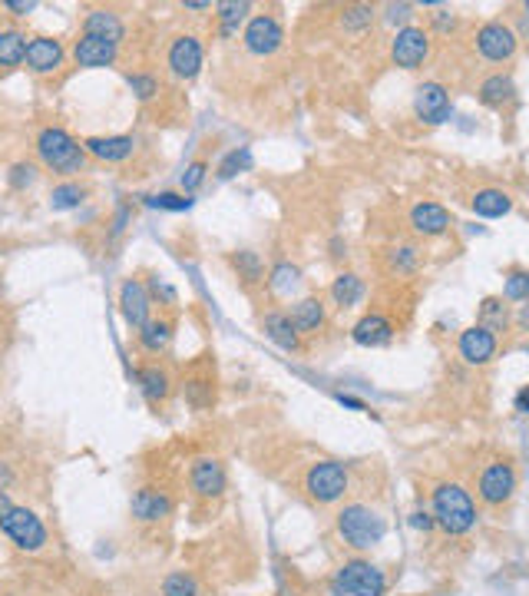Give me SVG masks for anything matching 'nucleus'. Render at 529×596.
<instances>
[{
	"label": "nucleus",
	"instance_id": "f257e3e1",
	"mask_svg": "<svg viewBox=\"0 0 529 596\" xmlns=\"http://www.w3.org/2000/svg\"><path fill=\"white\" fill-rule=\"evenodd\" d=\"M433 521L440 523L450 537H464L474 531L476 523V507L474 497L466 494L460 484H437L433 488Z\"/></svg>",
	"mask_w": 529,
	"mask_h": 596
},
{
	"label": "nucleus",
	"instance_id": "f03ea898",
	"mask_svg": "<svg viewBox=\"0 0 529 596\" xmlns=\"http://www.w3.org/2000/svg\"><path fill=\"white\" fill-rule=\"evenodd\" d=\"M337 533L345 537L347 547L354 550H374L384 533H388V523L378 510L368 507V504H347L341 514H337Z\"/></svg>",
	"mask_w": 529,
	"mask_h": 596
},
{
	"label": "nucleus",
	"instance_id": "7ed1b4c3",
	"mask_svg": "<svg viewBox=\"0 0 529 596\" xmlns=\"http://www.w3.org/2000/svg\"><path fill=\"white\" fill-rule=\"evenodd\" d=\"M388 590V576L380 566L371 560H347L337 566V574L331 576V596H384Z\"/></svg>",
	"mask_w": 529,
	"mask_h": 596
},
{
	"label": "nucleus",
	"instance_id": "20e7f679",
	"mask_svg": "<svg viewBox=\"0 0 529 596\" xmlns=\"http://www.w3.org/2000/svg\"><path fill=\"white\" fill-rule=\"evenodd\" d=\"M37 152L54 173H80L87 163V150L60 126H47L37 136Z\"/></svg>",
	"mask_w": 529,
	"mask_h": 596
},
{
	"label": "nucleus",
	"instance_id": "39448f33",
	"mask_svg": "<svg viewBox=\"0 0 529 596\" xmlns=\"http://www.w3.org/2000/svg\"><path fill=\"white\" fill-rule=\"evenodd\" d=\"M304 490L318 504H335L347 494V467L341 461H318L304 474Z\"/></svg>",
	"mask_w": 529,
	"mask_h": 596
},
{
	"label": "nucleus",
	"instance_id": "423d86ee",
	"mask_svg": "<svg viewBox=\"0 0 529 596\" xmlns=\"http://www.w3.org/2000/svg\"><path fill=\"white\" fill-rule=\"evenodd\" d=\"M0 531L7 533L21 550H27V553H37L40 547L47 543V527H44V521L33 514V510H27V507H17L13 504L4 517H0Z\"/></svg>",
	"mask_w": 529,
	"mask_h": 596
},
{
	"label": "nucleus",
	"instance_id": "0eeeda50",
	"mask_svg": "<svg viewBox=\"0 0 529 596\" xmlns=\"http://www.w3.org/2000/svg\"><path fill=\"white\" fill-rule=\"evenodd\" d=\"M427 56H431V33L417 27V23H407V27H400L394 33V40H390V60L394 66L400 70H421L427 64Z\"/></svg>",
	"mask_w": 529,
	"mask_h": 596
},
{
	"label": "nucleus",
	"instance_id": "6e6552de",
	"mask_svg": "<svg viewBox=\"0 0 529 596\" xmlns=\"http://www.w3.org/2000/svg\"><path fill=\"white\" fill-rule=\"evenodd\" d=\"M476 44V54L490 60V64H507L516 56V47H519V37L516 30L503 21H486L474 37Z\"/></svg>",
	"mask_w": 529,
	"mask_h": 596
},
{
	"label": "nucleus",
	"instance_id": "1a4fd4ad",
	"mask_svg": "<svg viewBox=\"0 0 529 596\" xmlns=\"http://www.w3.org/2000/svg\"><path fill=\"white\" fill-rule=\"evenodd\" d=\"M242 44L252 56H271L278 54L281 44H285V27L275 13H255L249 23H245V33H242Z\"/></svg>",
	"mask_w": 529,
	"mask_h": 596
},
{
	"label": "nucleus",
	"instance_id": "9d476101",
	"mask_svg": "<svg viewBox=\"0 0 529 596\" xmlns=\"http://www.w3.org/2000/svg\"><path fill=\"white\" fill-rule=\"evenodd\" d=\"M414 113L421 123L427 126H443V123H450L454 117V99H450V90L431 80V83H421L417 93H414Z\"/></svg>",
	"mask_w": 529,
	"mask_h": 596
},
{
	"label": "nucleus",
	"instance_id": "9b49d317",
	"mask_svg": "<svg viewBox=\"0 0 529 596\" xmlns=\"http://www.w3.org/2000/svg\"><path fill=\"white\" fill-rule=\"evenodd\" d=\"M497 332H490L486 325H470L460 332V338H456V351H460V358H464L470 368H483V365H490L493 358H497Z\"/></svg>",
	"mask_w": 529,
	"mask_h": 596
},
{
	"label": "nucleus",
	"instance_id": "f8f14e48",
	"mask_svg": "<svg viewBox=\"0 0 529 596\" xmlns=\"http://www.w3.org/2000/svg\"><path fill=\"white\" fill-rule=\"evenodd\" d=\"M476 490H480V500L490 504V507L507 504V500L513 497V490H516V471H513V464H507V461H493V464L480 474Z\"/></svg>",
	"mask_w": 529,
	"mask_h": 596
},
{
	"label": "nucleus",
	"instance_id": "ddd939ff",
	"mask_svg": "<svg viewBox=\"0 0 529 596\" xmlns=\"http://www.w3.org/2000/svg\"><path fill=\"white\" fill-rule=\"evenodd\" d=\"M149 308H152L149 289H146L140 279H126L123 289H119V312H123V318H126L132 328H142L149 322Z\"/></svg>",
	"mask_w": 529,
	"mask_h": 596
},
{
	"label": "nucleus",
	"instance_id": "4468645a",
	"mask_svg": "<svg viewBox=\"0 0 529 596\" xmlns=\"http://www.w3.org/2000/svg\"><path fill=\"white\" fill-rule=\"evenodd\" d=\"M169 70L179 80L199 76V70H202V44L195 40L192 33H183V37L173 40V47H169Z\"/></svg>",
	"mask_w": 529,
	"mask_h": 596
},
{
	"label": "nucleus",
	"instance_id": "2eb2a0df",
	"mask_svg": "<svg viewBox=\"0 0 529 596\" xmlns=\"http://www.w3.org/2000/svg\"><path fill=\"white\" fill-rule=\"evenodd\" d=\"M450 212H447V206H440V203H433V199H421V203H414L411 209V229L417 232V236L423 238H433V236H443L447 229H450Z\"/></svg>",
	"mask_w": 529,
	"mask_h": 596
},
{
	"label": "nucleus",
	"instance_id": "dca6fc26",
	"mask_svg": "<svg viewBox=\"0 0 529 596\" xmlns=\"http://www.w3.org/2000/svg\"><path fill=\"white\" fill-rule=\"evenodd\" d=\"M27 70L33 73H56L64 66V47L54 37H33L27 44V56H23Z\"/></svg>",
	"mask_w": 529,
	"mask_h": 596
},
{
	"label": "nucleus",
	"instance_id": "f3484780",
	"mask_svg": "<svg viewBox=\"0 0 529 596\" xmlns=\"http://www.w3.org/2000/svg\"><path fill=\"white\" fill-rule=\"evenodd\" d=\"M73 60L76 66H87V70L113 66L116 64V44H109L103 37H93V33H83L73 44Z\"/></svg>",
	"mask_w": 529,
	"mask_h": 596
},
{
	"label": "nucleus",
	"instance_id": "a211bd4d",
	"mask_svg": "<svg viewBox=\"0 0 529 596\" xmlns=\"http://www.w3.org/2000/svg\"><path fill=\"white\" fill-rule=\"evenodd\" d=\"M351 338H354V345L361 348H384L394 341V325H390L384 315L371 312L351 328Z\"/></svg>",
	"mask_w": 529,
	"mask_h": 596
},
{
	"label": "nucleus",
	"instance_id": "6ab92c4d",
	"mask_svg": "<svg viewBox=\"0 0 529 596\" xmlns=\"http://www.w3.org/2000/svg\"><path fill=\"white\" fill-rule=\"evenodd\" d=\"M83 150L103 163H126L136 152V140L132 136H90L83 140Z\"/></svg>",
	"mask_w": 529,
	"mask_h": 596
},
{
	"label": "nucleus",
	"instance_id": "aec40b11",
	"mask_svg": "<svg viewBox=\"0 0 529 596\" xmlns=\"http://www.w3.org/2000/svg\"><path fill=\"white\" fill-rule=\"evenodd\" d=\"M192 490L199 497H218L226 490V467L216 457H199L192 464Z\"/></svg>",
	"mask_w": 529,
	"mask_h": 596
},
{
	"label": "nucleus",
	"instance_id": "412c9836",
	"mask_svg": "<svg viewBox=\"0 0 529 596\" xmlns=\"http://www.w3.org/2000/svg\"><path fill=\"white\" fill-rule=\"evenodd\" d=\"M470 209H474V216H480V219H503L513 212V195H509L507 189L486 186V189H476L474 193Z\"/></svg>",
	"mask_w": 529,
	"mask_h": 596
},
{
	"label": "nucleus",
	"instance_id": "4be33fe9",
	"mask_svg": "<svg viewBox=\"0 0 529 596\" xmlns=\"http://www.w3.org/2000/svg\"><path fill=\"white\" fill-rule=\"evenodd\" d=\"M169 510H173V500L166 497L162 490L156 488H142L132 494V517L142 523H156L162 517H169Z\"/></svg>",
	"mask_w": 529,
	"mask_h": 596
},
{
	"label": "nucleus",
	"instance_id": "5701e85b",
	"mask_svg": "<svg viewBox=\"0 0 529 596\" xmlns=\"http://www.w3.org/2000/svg\"><path fill=\"white\" fill-rule=\"evenodd\" d=\"M476 93H480V103H483V107L503 109L516 99V83H513V76L509 73H490L483 83H480Z\"/></svg>",
	"mask_w": 529,
	"mask_h": 596
},
{
	"label": "nucleus",
	"instance_id": "b1692460",
	"mask_svg": "<svg viewBox=\"0 0 529 596\" xmlns=\"http://www.w3.org/2000/svg\"><path fill=\"white\" fill-rule=\"evenodd\" d=\"M261 325H265V335H269L281 351H298V348H302V335L294 332L292 315L288 312H269Z\"/></svg>",
	"mask_w": 529,
	"mask_h": 596
},
{
	"label": "nucleus",
	"instance_id": "393cba45",
	"mask_svg": "<svg viewBox=\"0 0 529 596\" xmlns=\"http://www.w3.org/2000/svg\"><path fill=\"white\" fill-rule=\"evenodd\" d=\"M288 315H292V325L298 335H314V332H321L324 318H328L321 298H302V302H294V308Z\"/></svg>",
	"mask_w": 529,
	"mask_h": 596
},
{
	"label": "nucleus",
	"instance_id": "a878e982",
	"mask_svg": "<svg viewBox=\"0 0 529 596\" xmlns=\"http://www.w3.org/2000/svg\"><path fill=\"white\" fill-rule=\"evenodd\" d=\"M83 33H93V37H103V40H109V44H116L126 37V27H123V21H119L113 11H90L87 23H83Z\"/></svg>",
	"mask_w": 529,
	"mask_h": 596
},
{
	"label": "nucleus",
	"instance_id": "bb28decb",
	"mask_svg": "<svg viewBox=\"0 0 529 596\" xmlns=\"http://www.w3.org/2000/svg\"><path fill=\"white\" fill-rule=\"evenodd\" d=\"M364 279L361 275H354V272H341L335 282H331V302L337 305V308H354L361 298H364Z\"/></svg>",
	"mask_w": 529,
	"mask_h": 596
},
{
	"label": "nucleus",
	"instance_id": "cd10ccee",
	"mask_svg": "<svg viewBox=\"0 0 529 596\" xmlns=\"http://www.w3.org/2000/svg\"><path fill=\"white\" fill-rule=\"evenodd\" d=\"M169 341H173V322H166V318H149V322L140 328V345L146 348L149 355L166 351Z\"/></svg>",
	"mask_w": 529,
	"mask_h": 596
},
{
	"label": "nucleus",
	"instance_id": "c85d7f7f",
	"mask_svg": "<svg viewBox=\"0 0 529 596\" xmlns=\"http://www.w3.org/2000/svg\"><path fill=\"white\" fill-rule=\"evenodd\" d=\"M136 378H140V388L149 402H166L169 391H173V381H169V375H166L159 365H146V368H140Z\"/></svg>",
	"mask_w": 529,
	"mask_h": 596
},
{
	"label": "nucleus",
	"instance_id": "c756f323",
	"mask_svg": "<svg viewBox=\"0 0 529 596\" xmlns=\"http://www.w3.org/2000/svg\"><path fill=\"white\" fill-rule=\"evenodd\" d=\"M216 17H218V30L226 33V37H235L242 21L249 17L252 4L249 0H226V4H216Z\"/></svg>",
	"mask_w": 529,
	"mask_h": 596
},
{
	"label": "nucleus",
	"instance_id": "7c9ffc66",
	"mask_svg": "<svg viewBox=\"0 0 529 596\" xmlns=\"http://www.w3.org/2000/svg\"><path fill=\"white\" fill-rule=\"evenodd\" d=\"M232 265H235L238 279H242L245 285H255L265 279V262H261L259 252H249V249L232 252Z\"/></svg>",
	"mask_w": 529,
	"mask_h": 596
},
{
	"label": "nucleus",
	"instance_id": "2f4dec72",
	"mask_svg": "<svg viewBox=\"0 0 529 596\" xmlns=\"http://www.w3.org/2000/svg\"><path fill=\"white\" fill-rule=\"evenodd\" d=\"M27 56V37L21 30H0V66H21Z\"/></svg>",
	"mask_w": 529,
	"mask_h": 596
},
{
	"label": "nucleus",
	"instance_id": "473e14b6",
	"mask_svg": "<svg viewBox=\"0 0 529 596\" xmlns=\"http://www.w3.org/2000/svg\"><path fill=\"white\" fill-rule=\"evenodd\" d=\"M388 269L394 272V275H411V272H417V265H421V249L417 246H394V249H388Z\"/></svg>",
	"mask_w": 529,
	"mask_h": 596
},
{
	"label": "nucleus",
	"instance_id": "72a5a7b5",
	"mask_svg": "<svg viewBox=\"0 0 529 596\" xmlns=\"http://www.w3.org/2000/svg\"><path fill=\"white\" fill-rule=\"evenodd\" d=\"M249 169H252V150L249 146H238V150H228L226 156H222L216 176L222 183H228V179H235L238 173H249Z\"/></svg>",
	"mask_w": 529,
	"mask_h": 596
},
{
	"label": "nucleus",
	"instance_id": "f704fd0d",
	"mask_svg": "<svg viewBox=\"0 0 529 596\" xmlns=\"http://www.w3.org/2000/svg\"><path fill=\"white\" fill-rule=\"evenodd\" d=\"M83 199H87V189L80 183H60L54 186V193H50V206H54L56 212H66V209L80 206Z\"/></svg>",
	"mask_w": 529,
	"mask_h": 596
},
{
	"label": "nucleus",
	"instance_id": "c9c22d12",
	"mask_svg": "<svg viewBox=\"0 0 529 596\" xmlns=\"http://www.w3.org/2000/svg\"><path fill=\"white\" fill-rule=\"evenodd\" d=\"M480 325H486L490 332H503L509 325V312L503 298H483L480 305Z\"/></svg>",
	"mask_w": 529,
	"mask_h": 596
},
{
	"label": "nucleus",
	"instance_id": "e433bc0d",
	"mask_svg": "<svg viewBox=\"0 0 529 596\" xmlns=\"http://www.w3.org/2000/svg\"><path fill=\"white\" fill-rule=\"evenodd\" d=\"M374 7L371 4H354V7H345L341 11V27L351 33H361V30H368L371 23H374Z\"/></svg>",
	"mask_w": 529,
	"mask_h": 596
},
{
	"label": "nucleus",
	"instance_id": "4c0bfd02",
	"mask_svg": "<svg viewBox=\"0 0 529 596\" xmlns=\"http://www.w3.org/2000/svg\"><path fill=\"white\" fill-rule=\"evenodd\" d=\"M503 298L507 302H529V272L509 269L503 279Z\"/></svg>",
	"mask_w": 529,
	"mask_h": 596
},
{
	"label": "nucleus",
	"instance_id": "58836bf2",
	"mask_svg": "<svg viewBox=\"0 0 529 596\" xmlns=\"http://www.w3.org/2000/svg\"><path fill=\"white\" fill-rule=\"evenodd\" d=\"M162 593H166V596H199V583H195L192 574H183V570H175V574L166 576V583H162Z\"/></svg>",
	"mask_w": 529,
	"mask_h": 596
},
{
	"label": "nucleus",
	"instance_id": "ea45409f",
	"mask_svg": "<svg viewBox=\"0 0 529 596\" xmlns=\"http://www.w3.org/2000/svg\"><path fill=\"white\" fill-rule=\"evenodd\" d=\"M146 206L169 209V212H185V209L192 206V199H189L185 193H159V195H149V199H146Z\"/></svg>",
	"mask_w": 529,
	"mask_h": 596
},
{
	"label": "nucleus",
	"instance_id": "a19ab883",
	"mask_svg": "<svg viewBox=\"0 0 529 596\" xmlns=\"http://www.w3.org/2000/svg\"><path fill=\"white\" fill-rule=\"evenodd\" d=\"M298 279H302V272L294 269V265H288V262H281V265L271 269V289L275 292H292L294 285H298Z\"/></svg>",
	"mask_w": 529,
	"mask_h": 596
},
{
	"label": "nucleus",
	"instance_id": "79ce46f5",
	"mask_svg": "<svg viewBox=\"0 0 529 596\" xmlns=\"http://www.w3.org/2000/svg\"><path fill=\"white\" fill-rule=\"evenodd\" d=\"M185 398H189V404H195V408H206L209 402H212V384H209L206 378H195L185 384Z\"/></svg>",
	"mask_w": 529,
	"mask_h": 596
},
{
	"label": "nucleus",
	"instance_id": "37998d69",
	"mask_svg": "<svg viewBox=\"0 0 529 596\" xmlns=\"http://www.w3.org/2000/svg\"><path fill=\"white\" fill-rule=\"evenodd\" d=\"M126 80H130L132 93H136L140 99H152L156 93H159V83H156V76H149V73H130Z\"/></svg>",
	"mask_w": 529,
	"mask_h": 596
},
{
	"label": "nucleus",
	"instance_id": "c03bdc74",
	"mask_svg": "<svg viewBox=\"0 0 529 596\" xmlns=\"http://www.w3.org/2000/svg\"><path fill=\"white\" fill-rule=\"evenodd\" d=\"M206 173H209V163H202V160H199V163H189V166H185V173H183V189H185V195L195 193L199 186L206 183Z\"/></svg>",
	"mask_w": 529,
	"mask_h": 596
},
{
	"label": "nucleus",
	"instance_id": "a18cd8bd",
	"mask_svg": "<svg viewBox=\"0 0 529 596\" xmlns=\"http://www.w3.org/2000/svg\"><path fill=\"white\" fill-rule=\"evenodd\" d=\"M431 27L437 33H450V30H456V13L450 11V7H433V13H431Z\"/></svg>",
	"mask_w": 529,
	"mask_h": 596
},
{
	"label": "nucleus",
	"instance_id": "49530a36",
	"mask_svg": "<svg viewBox=\"0 0 529 596\" xmlns=\"http://www.w3.org/2000/svg\"><path fill=\"white\" fill-rule=\"evenodd\" d=\"M33 179H37V169H33L30 163H17L11 169V183L13 186H30Z\"/></svg>",
	"mask_w": 529,
	"mask_h": 596
},
{
	"label": "nucleus",
	"instance_id": "de8ad7c7",
	"mask_svg": "<svg viewBox=\"0 0 529 596\" xmlns=\"http://www.w3.org/2000/svg\"><path fill=\"white\" fill-rule=\"evenodd\" d=\"M411 4H388V23H404L407 27V21H411Z\"/></svg>",
	"mask_w": 529,
	"mask_h": 596
},
{
	"label": "nucleus",
	"instance_id": "09e8293b",
	"mask_svg": "<svg viewBox=\"0 0 529 596\" xmlns=\"http://www.w3.org/2000/svg\"><path fill=\"white\" fill-rule=\"evenodd\" d=\"M433 523H437V521H433V514H427V510H414V514H411V527H414V531L427 533V531H433Z\"/></svg>",
	"mask_w": 529,
	"mask_h": 596
},
{
	"label": "nucleus",
	"instance_id": "8fccbe9b",
	"mask_svg": "<svg viewBox=\"0 0 529 596\" xmlns=\"http://www.w3.org/2000/svg\"><path fill=\"white\" fill-rule=\"evenodd\" d=\"M33 7H37L33 0H4V11L17 13V17H27V13H30Z\"/></svg>",
	"mask_w": 529,
	"mask_h": 596
},
{
	"label": "nucleus",
	"instance_id": "3c124183",
	"mask_svg": "<svg viewBox=\"0 0 529 596\" xmlns=\"http://www.w3.org/2000/svg\"><path fill=\"white\" fill-rule=\"evenodd\" d=\"M152 295H156V298H162V302H166V305H173V302H175V292H173V289H169V285H162L159 279H152Z\"/></svg>",
	"mask_w": 529,
	"mask_h": 596
},
{
	"label": "nucleus",
	"instance_id": "603ef678",
	"mask_svg": "<svg viewBox=\"0 0 529 596\" xmlns=\"http://www.w3.org/2000/svg\"><path fill=\"white\" fill-rule=\"evenodd\" d=\"M513 404H516L519 414H529V384L516 391V402H513Z\"/></svg>",
	"mask_w": 529,
	"mask_h": 596
},
{
	"label": "nucleus",
	"instance_id": "864d4df0",
	"mask_svg": "<svg viewBox=\"0 0 529 596\" xmlns=\"http://www.w3.org/2000/svg\"><path fill=\"white\" fill-rule=\"evenodd\" d=\"M337 402L345 404V408H354V411H368V404L361 402V398H351V394H337Z\"/></svg>",
	"mask_w": 529,
	"mask_h": 596
},
{
	"label": "nucleus",
	"instance_id": "5fc2aeb1",
	"mask_svg": "<svg viewBox=\"0 0 529 596\" xmlns=\"http://www.w3.org/2000/svg\"><path fill=\"white\" fill-rule=\"evenodd\" d=\"M516 325H519V332H526V335H529V302H526V305H519Z\"/></svg>",
	"mask_w": 529,
	"mask_h": 596
},
{
	"label": "nucleus",
	"instance_id": "6e6d98bb",
	"mask_svg": "<svg viewBox=\"0 0 529 596\" xmlns=\"http://www.w3.org/2000/svg\"><path fill=\"white\" fill-rule=\"evenodd\" d=\"M185 11H192V13H199V11H212V4H206V0H199V4H183Z\"/></svg>",
	"mask_w": 529,
	"mask_h": 596
},
{
	"label": "nucleus",
	"instance_id": "4d7b16f0",
	"mask_svg": "<svg viewBox=\"0 0 529 596\" xmlns=\"http://www.w3.org/2000/svg\"><path fill=\"white\" fill-rule=\"evenodd\" d=\"M11 507H13V504H11V497H7V490L0 488V517H4V514H7Z\"/></svg>",
	"mask_w": 529,
	"mask_h": 596
},
{
	"label": "nucleus",
	"instance_id": "13d9d810",
	"mask_svg": "<svg viewBox=\"0 0 529 596\" xmlns=\"http://www.w3.org/2000/svg\"><path fill=\"white\" fill-rule=\"evenodd\" d=\"M7 480H11V471H7V467L0 464V488H4V484H7Z\"/></svg>",
	"mask_w": 529,
	"mask_h": 596
},
{
	"label": "nucleus",
	"instance_id": "bf43d9fd",
	"mask_svg": "<svg viewBox=\"0 0 529 596\" xmlns=\"http://www.w3.org/2000/svg\"><path fill=\"white\" fill-rule=\"evenodd\" d=\"M523 11H526V17H529V0H526V4H523Z\"/></svg>",
	"mask_w": 529,
	"mask_h": 596
}]
</instances>
